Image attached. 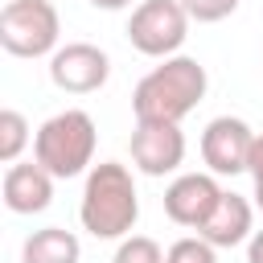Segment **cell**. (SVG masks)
Here are the masks:
<instances>
[{
    "mask_svg": "<svg viewBox=\"0 0 263 263\" xmlns=\"http://www.w3.org/2000/svg\"><path fill=\"white\" fill-rule=\"evenodd\" d=\"M210 90V74L197 58L189 53H173L160 58V66H152L136 90H132V111L140 123H181Z\"/></svg>",
    "mask_w": 263,
    "mask_h": 263,
    "instance_id": "cell-1",
    "label": "cell"
},
{
    "mask_svg": "<svg viewBox=\"0 0 263 263\" xmlns=\"http://www.w3.org/2000/svg\"><path fill=\"white\" fill-rule=\"evenodd\" d=\"M78 222L90 238H103V242H119L136 230L140 193H136V177L127 164H119V160L90 164L82 201H78Z\"/></svg>",
    "mask_w": 263,
    "mask_h": 263,
    "instance_id": "cell-2",
    "label": "cell"
},
{
    "mask_svg": "<svg viewBox=\"0 0 263 263\" xmlns=\"http://www.w3.org/2000/svg\"><path fill=\"white\" fill-rule=\"evenodd\" d=\"M95 144H99L95 119L82 107H66L33 132V160L45 164L58 181H66L95 164Z\"/></svg>",
    "mask_w": 263,
    "mask_h": 263,
    "instance_id": "cell-3",
    "label": "cell"
},
{
    "mask_svg": "<svg viewBox=\"0 0 263 263\" xmlns=\"http://www.w3.org/2000/svg\"><path fill=\"white\" fill-rule=\"evenodd\" d=\"M62 16L49 0H8L0 12V45L12 58H53Z\"/></svg>",
    "mask_w": 263,
    "mask_h": 263,
    "instance_id": "cell-4",
    "label": "cell"
},
{
    "mask_svg": "<svg viewBox=\"0 0 263 263\" xmlns=\"http://www.w3.org/2000/svg\"><path fill=\"white\" fill-rule=\"evenodd\" d=\"M189 21L181 0H140L127 16V41L144 58H173L189 37Z\"/></svg>",
    "mask_w": 263,
    "mask_h": 263,
    "instance_id": "cell-5",
    "label": "cell"
},
{
    "mask_svg": "<svg viewBox=\"0 0 263 263\" xmlns=\"http://www.w3.org/2000/svg\"><path fill=\"white\" fill-rule=\"evenodd\" d=\"M107 78H111V58L90 41H66L49 58V82L66 95H95L107 86Z\"/></svg>",
    "mask_w": 263,
    "mask_h": 263,
    "instance_id": "cell-6",
    "label": "cell"
},
{
    "mask_svg": "<svg viewBox=\"0 0 263 263\" xmlns=\"http://www.w3.org/2000/svg\"><path fill=\"white\" fill-rule=\"evenodd\" d=\"M251 144H255V132H251L247 119L218 115L201 132V160H205V168L214 177H234V173H247Z\"/></svg>",
    "mask_w": 263,
    "mask_h": 263,
    "instance_id": "cell-7",
    "label": "cell"
},
{
    "mask_svg": "<svg viewBox=\"0 0 263 263\" xmlns=\"http://www.w3.org/2000/svg\"><path fill=\"white\" fill-rule=\"evenodd\" d=\"M185 160V132L181 123H140L132 132V164L144 177H168Z\"/></svg>",
    "mask_w": 263,
    "mask_h": 263,
    "instance_id": "cell-8",
    "label": "cell"
},
{
    "mask_svg": "<svg viewBox=\"0 0 263 263\" xmlns=\"http://www.w3.org/2000/svg\"><path fill=\"white\" fill-rule=\"evenodd\" d=\"M222 193L226 189L218 185L214 173H181L164 189V214L177 226H185V230H201V222L214 214V205H218Z\"/></svg>",
    "mask_w": 263,
    "mask_h": 263,
    "instance_id": "cell-9",
    "label": "cell"
},
{
    "mask_svg": "<svg viewBox=\"0 0 263 263\" xmlns=\"http://www.w3.org/2000/svg\"><path fill=\"white\" fill-rule=\"evenodd\" d=\"M53 173L45 168V164H37V160H16V164H8L4 168V205L12 210V214H41V210H49V201H53Z\"/></svg>",
    "mask_w": 263,
    "mask_h": 263,
    "instance_id": "cell-10",
    "label": "cell"
},
{
    "mask_svg": "<svg viewBox=\"0 0 263 263\" xmlns=\"http://www.w3.org/2000/svg\"><path fill=\"white\" fill-rule=\"evenodd\" d=\"M201 238H210L218 251H226V247H238V242H247L251 234H255V205L242 197V193H222L218 197V205H214V214L201 222V230H197Z\"/></svg>",
    "mask_w": 263,
    "mask_h": 263,
    "instance_id": "cell-11",
    "label": "cell"
},
{
    "mask_svg": "<svg viewBox=\"0 0 263 263\" xmlns=\"http://www.w3.org/2000/svg\"><path fill=\"white\" fill-rule=\"evenodd\" d=\"M78 259H82V242L74 230L62 226H41L21 247V263H78Z\"/></svg>",
    "mask_w": 263,
    "mask_h": 263,
    "instance_id": "cell-12",
    "label": "cell"
},
{
    "mask_svg": "<svg viewBox=\"0 0 263 263\" xmlns=\"http://www.w3.org/2000/svg\"><path fill=\"white\" fill-rule=\"evenodd\" d=\"M29 140H33L29 119H25L16 107H4V111H0V160H4V164H16Z\"/></svg>",
    "mask_w": 263,
    "mask_h": 263,
    "instance_id": "cell-13",
    "label": "cell"
},
{
    "mask_svg": "<svg viewBox=\"0 0 263 263\" xmlns=\"http://www.w3.org/2000/svg\"><path fill=\"white\" fill-rule=\"evenodd\" d=\"M164 263H218V247L201 234H185L164 251Z\"/></svg>",
    "mask_w": 263,
    "mask_h": 263,
    "instance_id": "cell-14",
    "label": "cell"
},
{
    "mask_svg": "<svg viewBox=\"0 0 263 263\" xmlns=\"http://www.w3.org/2000/svg\"><path fill=\"white\" fill-rule=\"evenodd\" d=\"M111 263H164V251L148 234H127V238H119Z\"/></svg>",
    "mask_w": 263,
    "mask_h": 263,
    "instance_id": "cell-15",
    "label": "cell"
},
{
    "mask_svg": "<svg viewBox=\"0 0 263 263\" xmlns=\"http://www.w3.org/2000/svg\"><path fill=\"white\" fill-rule=\"evenodd\" d=\"M185 4V12L197 21V25H218V21H226L242 0H181Z\"/></svg>",
    "mask_w": 263,
    "mask_h": 263,
    "instance_id": "cell-16",
    "label": "cell"
},
{
    "mask_svg": "<svg viewBox=\"0 0 263 263\" xmlns=\"http://www.w3.org/2000/svg\"><path fill=\"white\" fill-rule=\"evenodd\" d=\"M247 173L255 177V185H263V132H255V144H251V160H247Z\"/></svg>",
    "mask_w": 263,
    "mask_h": 263,
    "instance_id": "cell-17",
    "label": "cell"
},
{
    "mask_svg": "<svg viewBox=\"0 0 263 263\" xmlns=\"http://www.w3.org/2000/svg\"><path fill=\"white\" fill-rule=\"evenodd\" d=\"M247 263H263V230H255L247 238Z\"/></svg>",
    "mask_w": 263,
    "mask_h": 263,
    "instance_id": "cell-18",
    "label": "cell"
},
{
    "mask_svg": "<svg viewBox=\"0 0 263 263\" xmlns=\"http://www.w3.org/2000/svg\"><path fill=\"white\" fill-rule=\"evenodd\" d=\"M90 8H103V12H123V8H132V0H90Z\"/></svg>",
    "mask_w": 263,
    "mask_h": 263,
    "instance_id": "cell-19",
    "label": "cell"
},
{
    "mask_svg": "<svg viewBox=\"0 0 263 263\" xmlns=\"http://www.w3.org/2000/svg\"><path fill=\"white\" fill-rule=\"evenodd\" d=\"M251 197H255V210H263V185H255V193H251Z\"/></svg>",
    "mask_w": 263,
    "mask_h": 263,
    "instance_id": "cell-20",
    "label": "cell"
}]
</instances>
